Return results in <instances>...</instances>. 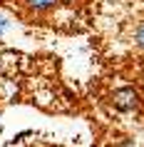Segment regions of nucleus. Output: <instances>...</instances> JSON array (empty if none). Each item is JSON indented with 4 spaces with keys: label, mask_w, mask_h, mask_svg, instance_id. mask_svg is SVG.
Segmentation results:
<instances>
[{
    "label": "nucleus",
    "mask_w": 144,
    "mask_h": 147,
    "mask_svg": "<svg viewBox=\"0 0 144 147\" xmlns=\"http://www.w3.org/2000/svg\"><path fill=\"white\" fill-rule=\"evenodd\" d=\"M119 147H137V142H134L132 137H124V140L119 142Z\"/></svg>",
    "instance_id": "obj_5"
},
{
    "label": "nucleus",
    "mask_w": 144,
    "mask_h": 147,
    "mask_svg": "<svg viewBox=\"0 0 144 147\" xmlns=\"http://www.w3.org/2000/svg\"><path fill=\"white\" fill-rule=\"evenodd\" d=\"M8 30H10V20H8L5 15H0V38H3Z\"/></svg>",
    "instance_id": "obj_4"
},
{
    "label": "nucleus",
    "mask_w": 144,
    "mask_h": 147,
    "mask_svg": "<svg viewBox=\"0 0 144 147\" xmlns=\"http://www.w3.org/2000/svg\"><path fill=\"white\" fill-rule=\"evenodd\" d=\"M134 42L144 50V23H139V25H137V30H134Z\"/></svg>",
    "instance_id": "obj_3"
},
{
    "label": "nucleus",
    "mask_w": 144,
    "mask_h": 147,
    "mask_svg": "<svg viewBox=\"0 0 144 147\" xmlns=\"http://www.w3.org/2000/svg\"><path fill=\"white\" fill-rule=\"evenodd\" d=\"M112 105L117 112H139L142 110V95L134 87H119L112 92Z\"/></svg>",
    "instance_id": "obj_1"
},
{
    "label": "nucleus",
    "mask_w": 144,
    "mask_h": 147,
    "mask_svg": "<svg viewBox=\"0 0 144 147\" xmlns=\"http://www.w3.org/2000/svg\"><path fill=\"white\" fill-rule=\"evenodd\" d=\"M57 0H25V5L30 10H35V13H42V10H47V8H52Z\"/></svg>",
    "instance_id": "obj_2"
}]
</instances>
